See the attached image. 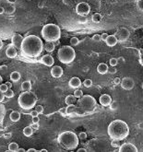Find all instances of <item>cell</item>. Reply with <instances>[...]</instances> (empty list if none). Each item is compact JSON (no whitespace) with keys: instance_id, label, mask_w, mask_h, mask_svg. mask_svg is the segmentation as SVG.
<instances>
[{"instance_id":"obj_1","label":"cell","mask_w":143,"mask_h":152,"mask_svg":"<svg viewBox=\"0 0 143 152\" xmlns=\"http://www.w3.org/2000/svg\"><path fill=\"white\" fill-rule=\"evenodd\" d=\"M44 44L40 37L36 35H29L23 38L20 44V52L22 55L28 58H35L43 53Z\"/></svg>"},{"instance_id":"obj_2","label":"cell","mask_w":143,"mask_h":152,"mask_svg":"<svg viewBox=\"0 0 143 152\" xmlns=\"http://www.w3.org/2000/svg\"><path fill=\"white\" fill-rule=\"evenodd\" d=\"M107 133L112 139L124 140L129 135V127L123 120H114L109 123Z\"/></svg>"},{"instance_id":"obj_3","label":"cell","mask_w":143,"mask_h":152,"mask_svg":"<svg viewBox=\"0 0 143 152\" xmlns=\"http://www.w3.org/2000/svg\"><path fill=\"white\" fill-rule=\"evenodd\" d=\"M58 143L66 150L76 149L79 144V136L72 131H64L57 137Z\"/></svg>"},{"instance_id":"obj_4","label":"cell","mask_w":143,"mask_h":152,"mask_svg":"<svg viewBox=\"0 0 143 152\" xmlns=\"http://www.w3.org/2000/svg\"><path fill=\"white\" fill-rule=\"evenodd\" d=\"M42 37L50 43H54L60 39L61 37V30L60 28L54 23H48L43 27L42 29Z\"/></svg>"},{"instance_id":"obj_5","label":"cell","mask_w":143,"mask_h":152,"mask_svg":"<svg viewBox=\"0 0 143 152\" xmlns=\"http://www.w3.org/2000/svg\"><path fill=\"white\" fill-rule=\"evenodd\" d=\"M38 99L35 93L30 91H23L18 98V103L19 107L23 110H31L36 105Z\"/></svg>"},{"instance_id":"obj_6","label":"cell","mask_w":143,"mask_h":152,"mask_svg":"<svg viewBox=\"0 0 143 152\" xmlns=\"http://www.w3.org/2000/svg\"><path fill=\"white\" fill-rule=\"evenodd\" d=\"M57 56L61 63L63 64H70L76 58V52L73 49V47L69 45L62 46L57 52Z\"/></svg>"},{"instance_id":"obj_7","label":"cell","mask_w":143,"mask_h":152,"mask_svg":"<svg viewBox=\"0 0 143 152\" xmlns=\"http://www.w3.org/2000/svg\"><path fill=\"white\" fill-rule=\"evenodd\" d=\"M96 104H97V101L95 100V98L89 94L80 97L78 101V106L82 108L85 111V113L92 112L95 109V107H96Z\"/></svg>"},{"instance_id":"obj_8","label":"cell","mask_w":143,"mask_h":152,"mask_svg":"<svg viewBox=\"0 0 143 152\" xmlns=\"http://www.w3.org/2000/svg\"><path fill=\"white\" fill-rule=\"evenodd\" d=\"M91 12V6L86 2H80L76 6V13L81 17H86Z\"/></svg>"},{"instance_id":"obj_9","label":"cell","mask_w":143,"mask_h":152,"mask_svg":"<svg viewBox=\"0 0 143 152\" xmlns=\"http://www.w3.org/2000/svg\"><path fill=\"white\" fill-rule=\"evenodd\" d=\"M129 36H130V32H129V31L126 29V28H121V29H119L117 32V35H115L117 41H120V43L121 41H127Z\"/></svg>"},{"instance_id":"obj_10","label":"cell","mask_w":143,"mask_h":152,"mask_svg":"<svg viewBox=\"0 0 143 152\" xmlns=\"http://www.w3.org/2000/svg\"><path fill=\"white\" fill-rule=\"evenodd\" d=\"M121 87L125 91H131V89L135 87V82L133 80V78H129V77H126L120 81Z\"/></svg>"},{"instance_id":"obj_11","label":"cell","mask_w":143,"mask_h":152,"mask_svg":"<svg viewBox=\"0 0 143 152\" xmlns=\"http://www.w3.org/2000/svg\"><path fill=\"white\" fill-rule=\"evenodd\" d=\"M120 152H138V148L135 145L131 143H124L119 146Z\"/></svg>"},{"instance_id":"obj_12","label":"cell","mask_w":143,"mask_h":152,"mask_svg":"<svg viewBox=\"0 0 143 152\" xmlns=\"http://www.w3.org/2000/svg\"><path fill=\"white\" fill-rule=\"evenodd\" d=\"M64 74V70L63 68L59 66H54L52 67L51 69V76L54 78H59L63 76Z\"/></svg>"},{"instance_id":"obj_13","label":"cell","mask_w":143,"mask_h":152,"mask_svg":"<svg viewBox=\"0 0 143 152\" xmlns=\"http://www.w3.org/2000/svg\"><path fill=\"white\" fill-rule=\"evenodd\" d=\"M40 62L42 64H44L46 66H53L54 64V59L52 55L50 54H45L44 56H42V58L40 59Z\"/></svg>"},{"instance_id":"obj_14","label":"cell","mask_w":143,"mask_h":152,"mask_svg":"<svg viewBox=\"0 0 143 152\" xmlns=\"http://www.w3.org/2000/svg\"><path fill=\"white\" fill-rule=\"evenodd\" d=\"M111 101H112V98H111V96L108 94H103V95H101L99 98L100 104L104 107H107L110 105Z\"/></svg>"},{"instance_id":"obj_15","label":"cell","mask_w":143,"mask_h":152,"mask_svg":"<svg viewBox=\"0 0 143 152\" xmlns=\"http://www.w3.org/2000/svg\"><path fill=\"white\" fill-rule=\"evenodd\" d=\"M6 54L9 58H16L18 55V51L14 45H9L6 50Z\"/></svg>"},{"instance_id":"obj_16","label":"cell","mask_w":143,"mask_h":152,"mask_svg":"<svg viewBox=\"0 0 143 152\" xmlns=\"http://www.w3.org/2000/svg\"><path fill=\"white\" fill-rule=\"evenodd\" d=\"M22 41H23V37L19 33H15L11 38V44L15 47H20V44H21Z\"/></svg>"},{"instance_id":"obj_17","label":"cell","mask_w":143,"mask_h":152,"mask_svg":"<svg viewBox=\"0 0 143 152\" xmlns=\"http://www.w3.org/2000/svg\"><path fill=\"white\" fill-rule=\"evenodd\" d=\"M81 84H82V82H81L80 78L77 77L71 78L69 81V86L72 88H78L81 86Z\"/></svg>"},{"instance_id":"obj_18","label":"cell","mask_w":143,"mask_h":152,"mask_svg":"<svg viewBox=\"0 0 143 152\" xmlns=\"http://www.w3.org/2000/svg\"><path fill=\"white\" fill-rule=\"evenodd\" d=\"M105 43H106V45L109 46V47H114L117 44L118 41L115 37V35H108L106 40H105Z\"/></svg>"},{"instance_id":"obj_19","label":"cell","mask_w":143,"mask_h":152,"mask_svg":"<svg viewBox=\"0 0 143 152\" xmlns=\"http://www.w3.org/2000/svg\"><path fill=\"white\" fill-rule=\"evenodd\" d=\"M109 70L108 68V66L104 63H100L98 66H97V72L100 74V75H105Z\"/></svg>"},{"instance_id":"obj_20","label":"cell","mask_w":143,"mask_h":152,"mask_svg":"<svg viewBox=\"0 0 143 152\" xmlns=\"http://www.w3.org/2000/svg\"><path fill=\"white\" fill-rule=\"evenodd\" d=\"M9 119H10V121L14 122V123L19 122L20 120V113L19 112H17V111H13L9 115Z\"/></svg>"},{"instance_id":"obj_21","label":"cell","mask_w":143,"mask_h":152,"mask_svg":"<svg viewBox=\"0 0 143 152\" xmlns=\"http://www.w3.org/2000/svg\"><path fill=\"white\" fill-rule=\"evenodd\" d=\"M31 82L30 80H26V81H23L22 84H21V89L23 91H30L31 89Z\"/></svg>"},{"instance_id":"obj_22","label":"cell","mask_w":143,"mask_h":152,"mask_svg":"<svg viewBox=\"0 0 143 152\" xmlns=\"http://www.w3.org/2000/svg\"><path fill=\"white\" fill-rule=\"evenodd\" d=\"M54 48H56V45L53 43H50V41H46V44L44 46V49L46 52H49V53H52L54 50Z\"/></svg>"},{"instance_id":"obj_23","label":"cell","mask_w":143,"mask_h":152,"mask_svg":"<svg viewBox=\"0 0 143 152\" xmlns=\"http://www.w3.org/2000/svg\"><path fill=\"white\" fill-rule=\"evenodd\" d=\"M20 73L18 72V71H14L10 74V80L13 81V82H18L19 79H20Z\"/></svg>"},{"instance_id":"obj_24","label":"cell","mask_w":143,"mask_h":152,"mask_svg":"<svg viewBox=\"0 0 143 152\" xmlns=\"http://www.w3.org/2000/svg\"><path fill=\"white\" fill-rule=\"evenodd\" d=\"M75 101H76V98L74 97V95H67L65 99V102L66 105H70V104H74Z\"/></svg>"},{"instance_id":"obj_25","label":"cell","mask_w":143,"mask_h":152,"mask_svg":"<svg viewBox=\"0 0 143 152\" xmlns=\"http://www.w3.org/2000/svg\"><path fill=\"white\" fill-rule=\"evenodd\" d=\"M33 134V128L31 126H26L23 129V135L27 137H30L31 136H32Z\"/></svg>"},{"instance_id":"obj_26","label":"cell","mask_w":143,"mask_h":152,"mask_svg":"<svg viewBox=\"0 0 143 152\" xmlns=\"http://www.w3.org/2000/svg\"><path fill=\"white\" fill-rule=\"evenodd\" d=\"M19 145L16 142H12L9 145V151H12V152H18L19 150Z\"/></svg>"},{"instance_id":"obj_27","label":"cell","mask_w":143,"mask_h":152,"mask_svg":"<svg viewBox=\"0 0 143 152\" xmlns=\"http://www.w3.org/2000/svg\"><path fill=\"white\" fill-rule=\"evenodd\" d=\"M102 19H103V17H102V15L100 13H95L92 15V21L95 22V23H99L102 21Z\"/></svg>"},{"instance_id":"obj_28","label":"cell","mask_w":143,"mask_h":152,"mask_svg":"<svg viewBox=\"0 0 143 152\" xmlns=\"http://www.w3.org/2000/svg\"><path fill=\"white\" fill-rule=\"evenodd\" d=\"M66 108V114L67 115H71L75 113V110H76V105L75 104H70V105H67Z\"/></svg>"},{"instance_id":"obj_29","label":"cell","mask_w":143,"mask_h":152,"mask_svg":"<svg viewBox=\"0 0 143 152\" xmlns=\"http://www.w3.org/2000/svg\"><path fill=\"white\" fill-rule=\"evenodd\" d=\"M6 114V108L4 104L0 103V123H2V120L4 119V116Z\"/></svg>"},{"instance_id":"obj_30","label":"cell","mask_w":143,"mask_h":152,"mask_svg":"<svg viewBox=\"0 0 143 152\" xmlns=\"http://www.w3.org/2000/svg\"><path fill=\"white\" fill-rule=\"evenodd\" d=\"M76 113L77 115L81 116V115H84L86 113H85V111L82 108H80L79 106H76V110H75V113Z\"/></svg>"},{"instance_id":"obj_31","label":"cell","mask_w":143,"mask_h":152,"mask_svg":"<svg viewBox=\"0 0 143 152\" xmlns=\"http://www.w3.org/2000/svg\"><path fill=\"white\" fill-rule=\"evenodd\" d=\"M4 95H5V98H9V99L13 98V97H14V91H13L11 88H9L8 91L4 93Z\"/></svg>"},{"instance_id":"obj_32","label":"cell","mask_w":143,"mask_h":152,"mask_svg":"<svg viewBox=\"0 0 143 152\" xmlns=\"http://www.w3.org/2000/svg\"><path fill=\"white\" fill-rule=\"evenodd\" d=\"M74 97L76 99H79L80 97H82L83 96V92H82V91H81V89H76V91H74Z\"/></svg>"},{"instance_id":"obj_33","label":"cell","mask_w":143,"mask_h":152,"mask_svg":"<svg viewBox=\"0 0 143 152\" xmlns=\"http://www.w3.org/2000/svg\"><path fill=\"white\" fill-rule=\"evenodd\" d=\"M109 107H110V109L112 111H117L118 109V103L117 101H112L111 103H110V105H109Z\"/></svg>"},{"instance_id":"obj_34","label":"cell","mask_w":143,"mask_h":152,"mask_svg":"<svg viewBox=\"0 0 143 152\" xmlns=\"http://www.w3.org/2000/svg\"><path fill=\"white\" fill-rule=\"evenodd\" d=\"M79 44V40L77 37H72L70 39V44L72 46H77Z\"/></svg>"},{"instance_id":"obj_35","label":"cell","mask_w":143,"mask_h":152,"mask_svg":"<svg viewBox=\"0 0 143 152\" xmlns=\"http://www.w3.org/2000/svg\"><path fill=\"white\" fill-rule=\"evenodd\" d=\"M83 86L86 87V88H91L92 86V80L90 79V78L85 79L84 82H83Z\"/></svg>"},{"instance_id":"obj_36","label":"cell","mask_w":143,"mask_h":152,"mask_svg":"<svg viewBox=\"0 0 143 152\" xmlns=\"http://www.w3.org/2000/svg\"><path fill=\"white\" fill-rule=\"evenodd\" d=\"M109 63H110V66L114 67V66H117V64H118V62H117V58H114V57H112L110 59V61H109Z\"/></svg>"},{"instance_id":"obj_37","label":"cell","mask_w":143,"mask_h":152,"mask_svg":"<svg viewBox=\"0 0 143 152\" xmlns=\"http://www.w3.org/2000/svg\"><path fill=\"white\" fill-rule=\"evenodd\" d=\"M34 107H35V110L37 111V113H38L39 114L44 113V107H43L42 105H35Z\"/></svg>"},{"instance_id":"obj_38","label":"cell","mask_w":143,"mask_h":152,"mask_svg":"<svg viewBox=\"0 0 143 152\" xmlns=\"http://www.w3.org/2000/svg\"><path fill=\"white\" fill-rule=\"evenodd\" d=\"M8 89H9V88H8V86L6 85V83H5V84H2V83L0 84V91H2L3 93H5L6 91H8Z\"/></svg>"},{"instance_id":"obj_39","label":"cell","mask_w":143,"mask_h":152,"mask_svg":"<svg viewBox=\"0 0 143 152\" xmlns=\"http://www.w3.org/2000/svg\"><path fill=\"white\" fill-rule=\"evenodd\" d=\"M137 6L139 11L143 10V0H138L137 1Z\"/></svg>"},{"instance_id":"obj_40","label":"cell","mask_w":143,"mask_h":152,"mask_svg":"<svg viewBox=\"0 0 143 152\" xmlns=\"http://www.w3.org/2000/svg\"><path fill=\"white\" fill-rule=\"evenodd\" d=\"M111 146H112V147H114V148H119V146H120L119 140L113 139V141L111 142Z\"/></svg>"},{"instance_id":"obj_41","label":"cell","mask_w":143,"mask_h":152,"mask_svg":"<svg viewBox=\"0 0 143 152\" xmlns=\"http://www.w3.org/2000/svg\"><path fill=\"white\" fill-rule=\"evenodd\" d=\"M87 138V134L85 132H80L79 135V139H81V140H85Z\"/></svg>"},{"instance_id":"obj_42","label":"cell","mask_w":143,"mask_h":152,"mask_svg":"<svg viewBox=\"0 0 143 152\" xmlns=\"http://www.w3.org/2000/svg\"><path fill=\"white\" fill-rule=\"evenodd\" d=\"M59 113L62 114L63 116H66V107H62L61 109H59Z\"/></svg>"},{"instance_id":"obj_43","label":"cell","mask_w":143,"mask_h":152,"mask_svg":"<svg viewBox=\"0 0 143 152\" xmlns=\"http://www.w3.org/2000/svg\"><path fill=\"white\" fill-rule=\"evenodd\" d=\"M92 40L95 41H101V36L99 35V34H94V35L92 36Z\"/></svg>"},{"instance_id":"obj_44","label":"cell","mask_w":143,"mask_h":152,"mask_svg":"<svg viewBox=\"0 0 143 152\" xmlns=\"http://www.w3.org/2000/svg\"><path fill=\"white\" fill-rule=\"evenodd\" d=\"M6 12H8V14H10V15H11V14H13L15 12V8H14V6H9V8L8 9V10H6Z\"/></svg>"},{"instance_id":"obj_45","label":"cell","mask_w":143,"mask_h":152,"mask_svg":"<svg viewBox=\"0 0 143 152\" xmlns=\"http://www.w3.org/2000/svg\"><path fill=\"white\" fill-rule=\"evenodd\" d=\"M39 122H40V118L38 116L32 117V123H38Z\"/></svg>"},{"instance_id":"obj_46","label":"cell","mask_w":143,"mask_h":152,"mask_svg":"<svg viewBox=\"0 0 143 152\" xmlns=\"http://www.w3.org/2000/svg\"><path fill=\"white\" fill-rule=\"evenodd\" d=\"M120 81H121V79L119 78H114V85H119L120 84Z\"/></svg>"},{"instance_id":"obj_47","label":"cell","mask_w":143,"mask_h":152,"mask_svg":"<svg viewBox=\"0 0 143 152\" xmlns=\"http://www.w3.org/2000/svg\"><path fill=\"white\" fill-rule=\"evenodd\" d=\"M100 36H101V41H105L107 36H108V34H107V33H103V34H102V35H100Z\"/></svg>"},{"instance_id":"obj_48","label":"cell","mask_w":143,"mask_h":152,"mask_svg":"<svg viewBox=\"0 0 143 152\" xmlns=\"http://www.w3.org/2000/svg\"><path fill=\"white\" fill-rule=\"evenodd\" d=\"M30 114L31 115V117H34V116H38V115H39V113H37V111H36V110L31 111V112L30 113Z\"/></svg>"},{"instance_id":"obj_49","label":"cell","mask_w":143,"mask_h":152,"mask_svg":"<svg viewBox=\"0 0 143 152\" xmlns=\"http://www.w3.org/2000/svg\"><path fill=\"white\" fill-rule=\"evenodd\" d=\"M5 100V95L2 91H0V103H2Z\"/></svg>"},{"instance_id":"obj_50","label":"cell","mask_w":143,"mask_h":152,"mask_svg":"<svg viewBox=\"0 0 143 152\" xmlns=\"http://www.w3.org/2000/svg\"><path fill=\"white\" fill-rule=\"evenodd\" d=\"M62 1H63V3H64L65 5H70V4L72 3L73 0H62Z\"/></svg>"},{"instance_id":"obj_51","label":"cell","mask_w":143,"mask_h":152,"mask_svg":"<svg viewBox=\"0 0 143 152\" xmlns=\"http://www.w3.org/2000/svg\"><path fill=\"white\" fill-rule=\"evenodd\" d=\"M5 13V9L3 8V6H0V15H2V14Z\"/></svg>"},{"instance_id":"obj_52","label":"cell","mask_w":143,"mask_h":152,"mask_svg":"<svg viewBox=\"0 0 143 152\" xmlns=\"http://www.w3.org/2000/svg\"><path fill=\"white\" fill-rule=\"evenodd\" d=\"M6 85L8 86V88H12V83H11V82H9H9H6Z\"/></svg>"},{"instance_id":"obj_53","label":"cell","mask_w":143,"mask_h":152,"mask_svg":"<svg viewBox=\"0 0 143 152\" xmlns=\"http://www.w3.org/2000/svg\"><path fill=\"white\" fill-rule=\"evenodd\" d=\"M32 128H34V129H39V126H38V123H33L32 124Z\"/></svg>"},{"instance_id":"obj_54","label":"cell","mask_w":143,"mask_h":152,"mask_svg":"<svg viewBox=\"0 0 143 152\" xmlns=\"http://www.w3.org/2000/svg\"><path fill=\"white\" fill-rule=\"evenodd\" d=\"M6 1L9 2V3H10V4H14V3H16L17 0H6Z\"/></svg>"},{"instance_id":"obj_55","label":"cell","mask_w":143,"mask_h":152,"mask_svg":"<svg viewBox=\"0 0 143 152\" xmlns=\"http://www.w3.org/2000/svg\"><path fill=\"white\" fill-rule=\"evenodd\" d=\"M38 150H36L35 148H30V149H28L27 150V152H37Z\"/></svg>"},{"instance_id":"obj_56","label":"cell","mask_w":143,"mask_h":152,"mask_svg":"<svg viewBox=\"0 0 143 152\" xmlns=\"http://www.w3.org/2000/svg\"><path fill=\"white\" fill-rule=\"evenodd\" d=\"M77 151H78V152H87V150H86L85 148H79Z\"/></svg>"},{"instance_id":"obj_57","label":"cell","mask_w":143,"mask_h":152,"mask_svg":"<svg viewBox=\"0 0 143 152\" xmlns=\"http://www.w3.org/2000/svg\"><path fill=\"white\" fill-rule=\"evenodd\" d=\"M3 45H4V44H3V41L0 39V49H1V48L3 47Z\"/></svg>"},{"instance_id":"obj_58","label":"cell","mask_w":143,"mask_h":152,"mask_svg":"<svg viewBox=\"0 0 143 152\" xmlns=\"http://www.w3.org/2000/svg\"><path fill=\"white\" fill-rule=\"evenodd\" d=\"M18 152H25V149H23V148H19Z\"/></svg>"},{"instance_id":"obj_59","label":"cell","mask_w":143,"mask_h":152,"mask_svg":"<svg viewBox=\"0 0 143 152\" xmlns=\"http://www.w3.org/2000/svg\"><path fill=\"white\" fill-rule=\"evenodd\" d=\"M2 81H3V78L1 77V76H0V84L2 83Z\"/></svg>"},{"instance_id":"obj_60","label":"cell","mask_w":143,"mask_h":152,"mask_svg":"<svg viewBox=\"0 0 143 152\" xmlns=\"http://www.w3.org/2000/svg\"><path fill=\"white\" fill-rule=\"evenodd\" d=\"M40 152H47V150L46 149H41Z\"/></svg>"}]
</instances>
